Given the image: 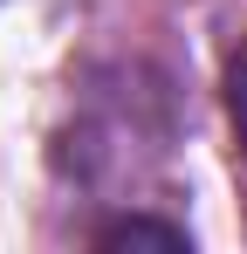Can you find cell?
<instances>
[{
	"instance_id": "1",
	"label": "cell",
	"mask_w": 247,
	"mask_h": 254,
	"mask_svg": "<svg viewBox=\"0 0 247 254\" xmlns=\"http://www.w3.org/2000/svg\"><path fill=\"white\" fill-rule=\"evenodd\" d=\"M96 248H158V254H179L185 234H179V227H158V220H117V227L96 234Z\"/></svg>"
},
{
	"instance_id": "2",
	"label": "cell",
	"mask_w": 247,
	"mask_h": 254,
	"mask_svg": "<svg viewBox=\"0 0 247 254\" xmlns=\"http://www.w3.org/2000/svg\"><path fill=\"white\" fill-rule=\"evenodd\" d=\"M227 110H234V137H241V151H247V48L234 55V69H227Z\"/></svg>"
}]
</instances>
